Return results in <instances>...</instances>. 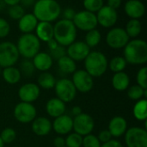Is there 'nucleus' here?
<instances>
[{"label":"nucleus","mask_w":147,"mask_h":147,"mask_svg":"<svg viewBox=\"0 0 147 147\" xmlns=\"http://www.w3.org/2000/svg\"><path fill=\"white\" fill-rule=\"evenodd\" d=\"M33 14L39 22H52L61 15V7L56 0H37L34 4Z\"/></svg>","instance_id":"f257e3e1"},{"label":"nucleus","mask_w":147,"mask_h":147,"mask_svg":"<svg viewBox=\"0 0 147 147\" xmlns=\"http://www.w3.org/2000/svg\"><path fill=\"white\" fill-rule=\"evenodd\" d=\"M124 59L131 65H144L147 62V43L144 40L134 39L125 46Z\"/></svg>","instance_id":"f03ea898"},{"label":"nucleus","mask_w":147,"mask_h":147,"mask_svg":"<svg viewBox=\"0 0 147 147\" xmlns=\"http://www.w3.org/2000/svg\"><path fill=\"white\" fill-rule=\"evenodd\" d=\"M78 29L72 21L61 19L53 26V39L63 47H68L77 39Z\"/></svg>","instance_id":"7ed1b4c3"},{"label":"nucleus","mask_w":147,"mask_h":147,"mask_svg":"<svg viewBox=\"0 0 147 147\" xmlns=\"http://www.w3.org/2000/svg\"><path fill=\"white\" fill-rule=\"evenodd\" d=\"M107 57L101 52H90L84 59L85 71L92 78H99L102 76L108 69Z\"/></svg>","instance_id":"20e7f679"},{"label":"nucleus","mask_w":147,"mask_h":147,"mask_svg":"<svg viewBox=\"0 0 147 147\" xmlns=\"http://www.w3.org/2000/svg\"><path fill=\"white\" fill-rule=\"evenodd\" d=\"M19 55L29 59H33L39 52L40 48V40L34 34H22L16 45Z\"/></svg>","instance_id":"39448f33"},{"label":"nucleus","mask_w":147,"mask_h":147,"mask_svg":"<svg viewBox=\"0 0 147 147\" xmlns=\"http://www.w3.org/2000/svg\"><path fill=\"white\" fill-rule=\"evenodd\" d=\"M19 53L15 45L9 41L0 43V66L3 68L14 66L19 59Z\"/></svg>","instance_id":"423d86ee"},{"label":"nucleus","mask_w":147,"mask_h":147,"mask_svg":"<svg viewBox=\"0 0 147 147\" xmlns=\"http://www.w3.org/2000/svg\"><path fill=\"white\" fill-rule=\"evenodd\" d=\"M54 90L57 98L65 103L73 101L77 95V90L73 83L68 78H61L56 81Z\"/></svg>","instance_id":"0eeeda50"},{"label":"nucleus","mask_w":147,"mask_h":147,"mask_svg":"<svg viewBox=\"0 0 147 147\" xmlns=\"http://www.w3.org/2000/svg\"><path fill=\"white\" fill-rule=\"evenodd\" d=\"M72 22L77 29L78 28L82 31L87 32L91 29L96 28L98 25L96 14L85 9L81 10L79 12H76Z\"/></svg>","instance_id":"6e6552de"},{"label":"nucleus","mask_w":147,"mask_h":147,"mask_svg":"<svg viewBox=\"0 0 147 147\" xmlns=\"http://www.w3.org/2000/svg\"><path fill=\"white\" fill-rule=\"evenodd\" d=\"M125 143L127 147H147V130L134 127L125 133Z\"/></svg>","instance_id":"1a4fd4ad"},{"label":"nucleus","mask_w":147,"mask_h":147,"mask_svg":"<svg viewBox=\"0 0 147 147\" xmlns=\"http://www.w3.org/2000/svg\"><path fill=\"white\" fill-rule=\"evenodd\" d=\"M13 114L15 119L17 121L27 124L32 122L36 118L37 111L32 103L21 102L17 103L14 108Z\"/></svg>","instance_id":"9d476101"},{"label":"nucleus","mask_w":147,"mask_h":147,"mask_svg":"<svg viewBox=\"0 0 147 147\" xmlns=\"http://www.w3.org/2000/svg\"><path fill=\"white\" fill-rule=\"evenodd\" d=\"M130 38L122 28H111L106 36V41L109 47L113 49L124 48L128 43Z\"/></svg>","instance_id":"9b49d317"},{"label":"nucleus","mask_w":147,"mask_h":147,"mask_svg":"<svg viewBox=\"0 0 147 147\" xmlns=\"http://www.w3.org/2000/svg\"><path fill=\"white\" fill-rule=\"evenodd\" d=\"M72 74L71 82L73 83L77 91L87 93L92 90L94 86L93 78L85 70H78Z\"/></svg>","instance_id":"f8f14e48"},{"label":"nucleus","mask_w":147,"mask_h":147,"mask_svg":"<svg viewBox=\"0 0 147 147\" xmlns=\"http://www.w3.org/2000/svg\"><path fill=\"white\" fill-rule=\"evenodd\" d=\"M95 127L94 119L88 114L82 113L73 119V129L74 133L78 134L81 136L90 134Z\"/></svg>","instance_id":"ddd939ff"},{"label":"nucleus","mask_w":147,"mask_h":147,"mask_svg":"<svg viewBox=\"0 0 147 147\" xmlns=\"http://www.w3.org/2000/svg\"><path fill=\"white\" fill-rule=\"evenodd\" d=\"M97 23L103 28H109L115 26L118 20V13L116 9L103 5L96 14Z\"/></svg>","instance_id":"4468645a"},{"label":"nucleus","mask_w":147,"mask_h":147,"mask_svg":"<svg viewBox=\"0 0 147 147\" xmlns=\"http://www.w3.org/2000/svg\"><path fill=\"white\" fill-rule=\"evenodd\" d=\"M90 53V48L86 45L84 41H74L68 46L66 50V55L71 59L76 61L84 60L88 54Z\"/></svg>","instance_id":"2eb2a0df"},{"label":"nucleus","mask_w":147,"mask_h":147,"mask_svg":"<svg viewBox=\"0 0 147 147\" xmlns=\"http://www.w3.org/2000/svg\"><path fill=\"white\" fill-rule=\"evenodd\" d=\"M40 94V87L34 83H28L20 87L18 90V96L21 102L32 103L35 102Z\"/></svg>","instance_id":"dca6fc26"},{"label":"nucleus","mask_w":147,"mask_h":147,"mask_svg":"<svg viewBox=\"0 0 147 147\" xmlns=\"http://www.w3.org/2000/svg\"><path fill=\"white\" fill-rule=\"evenodd\" d=\"M53 129L59 135H66L69 134L73 129V119L67 115H62L53 121L52 123Z\"/></svg>","instance_id":"f3484780"},{"label":"nucleus","mask_w":147,"mask_h":147,"mask_svg":"<svg viewBox=\"0 0 147 147\" xmlns=\"http://www.w3.org/2000/svg\"><path fill=\"white\" fill-rule=\"evenodd\" d=\"M124 11L131 19H140L145 15L146 7L140 0H128L124 5Z\"/></svg>","instance_id":"a211bd4d"},{"label":"nucleus","mask_w":147,"mask_h":147,"mask_svg":"<svg viewBox=\"0 0 147 147\" xmlns=\"http://www.w3.org/2000/svg\"><path fill=\"white\" fill-rule=\"evenodd\" d=\"M52 129V122L47 117H36L32 121V131L37 136H47Z\"/></svg>","instance_id":"6ab92c4d"},{"label":"nucleus","mask_w":147,"mask_h":147,"mask_svg":"<svg viewBox=\"0 0 147 147\" xmlns=\"http://www.w3.org/2000/svg\"><path fill=\"white\" fill-rule=\"evenodd\" d=\"M108 130L111 134L112 137H121L127 130V122L125 118L121 116H115L110 120Z\"/></svg>","instance_id":"aec40b11"},{"label":"nucleus","mask_w":147,"mask_h":147,"mask_svg":"<svg viewBox=\"0 0 147 147\" xmlns=\"http://www.w3.org/2000/svg\"><path fill=\"white\" fill-rule=\"evenodd\" d=\"M46 111L49 116L57 118L65 112V103L57 97L51 98L46 104Z\"/></svg>","instance_id":"412c9836"},{"label":"nucleus","mask_w":147,"mask_h":147,"mask_svg":"<svg viewBox=\"0 0 147 147\" xmlns=\"http://www.w3.org/2000/svg\"><path fill=\"white\" fill-rule=\"evenodd\" d=\"M38 22L39 21L37 20V18L34 16L33 13L24 14L18 20V28L22 33L29 34V33H32L35 29Z\"/></svg>","instance_id":"4be33fe9"},{"label":"nucleus","mask_w":147,"mask_h":147,"mask_svg":"<svg viewBox=\"0 0 147 147\" xmlns=\"http://www.w3.org/2000/svg\"><path fill=\"white\" fill-rule=\"evenodd\" d=\"M33 65L35 69L40 71H47L53 65V60L47 53L39 52L33 58Z\"/></svg>","instance_id":"5701e85b"},{"label":"nucleus","mask_w":147,"mask_h":147,"mask_svg":"<svg viewBox=\"0 0 147 147\" xmlns=\"http://www.w3.org/2000/svg\"><path fill=\"white\" fill-rule=\"evenodd\" d=\"M36 37L42 41L47 42L53 38V26L48 22H39L35 28Z\"/></svg>","instance_id":"b1692460"},{"label":"nucleus","mask_w":147,"mask_h":147,"mask_svg":"<svg viewBox=\"0 0 147 147\" xmlns=\"http://www.w3.org/2000/svg\"><path fill=\"white\" fill-rule=\"evenodd\" d=\"M112 85L115 90L124 91L130 85V78L124 71L115 73L112 78Z\"/></svg>","instance_id":"393cba45"},{"label":"nucleus","mask_w":147,"mask_h":147,"mask_svg":"<svg viewBox=\"0 0 147 147\" xmlns=\"http://www.w3.org/2000/svg\"><path fill=\"white\" fill-rule=\"evenodd\" d=\"M22 78V73L19 69L15 66L5 67L3 70V78L9 84H17Z\"/></svg>","instance_id":"a878e982"},{"label":"nucleus","mask_w":147,"mask_h":147,"mask_svg":"<svg viewBox=\"0 0 147 147\" xmlns=\"http://www.w3.org/2000/svg\"><path fill=\"white\" fill-rule=\"evenodd\" d=\"M37 83H38L37 85L39 87L45 90H50L54 88V85L56 84V79L52 73L48 71H43L39 75L37 78Z\"/></svg>","instance_id":"bb28decb"},{"label":"nucleus","mask_w":147,"mask_h":147,"mask_svg":"<svg viewBox=\"0 0 147 147\" xmlns=\"http://www.w3.org/2000/svg\"><path fill=\"white\" fill-rule=\"evenodd\" d=\"M57 61H58V66L59 70L64 73L71 74L77 71L76 62L73 59H71L70 57H68L67 55L63 56Z\"/></svg>","instance_id":"cd10ccee"},{"label":"nucleus","mask_w":147,"mask_h":147,"mask_svg":"<svg viewBox=\"0 0 147 147\" xmlns=\"http://www.w3.org/2000/svg\"><path fill=\"white\" fill-rule=\"evenodd\" d=\"M134 116L136 120L140 121H146L147 118V101L146 99L143 98L135 103L133 109Z\"/></svg>","instance_id":"c85d7f7f"},{"label":"nucleus","mask_w":147,"mask_h":147,"mask_svg":"<svg viewBox=\"0 0 147 147\" xmlns=\"http://www.w3.org/2000/svg\"><path fill=\"white\" fill-rule=\"evenodd\" d=\"M142 30V24L139 19H131L126 25L125 31L129 38L138 37Z\"/></svg>","instance_id":"c756f323"},{"label":"nucleus","mask_w":147,"mask_h":147,"mask_svg":"<svg viewBox=\"0 0 147 147\" xmlns=\"http://www.w3.org/2000/svg\"><path fill=\"white\" fill-rule=\"evenodd\" d=\"M127 96L133 101H139L140 99H146L147 89L145 90L140 85H133L127 90Z\"/></svg>","instance_id":"7c9ffc66"},{"label":"nucleus","mask_w":147,"mask_h":147,"mask_svg":"<svg viewBox=\"0 0 147 147\" xmlns=\"http://www.w3.org/2000/svg\"><path fill=\"white\" fill-rule=\"evenodd\" d=\"M101 39H102V36H101L100 31L96 28H94V29H91L87 32V34L85 35L84 42L90 48H91V47H96L100 43Z\"/></svg>","instance_id":"2f4dec72"},{"label":"nucleus","mask_w":147,"mask_h":147,"mask_svg":"<svg viewBox=\"0 0 147 147\" xmlns=\"http://www.w3.org/2000/svg\"><path fill=\"white\" fill-rule=\"evenodd\" d=\"M127 61L124 59V57H121V56H116L114 57L109 63L108 67L110 69L111 71L117 73L120 71H123L125 70V68L127 67Z\"/></svg>","instance_id":"473e14b6"},{"label":"nucleus","mask_w":147,"mask_h":147,"mask_svg":"<svg viewBox=\"0 0 147 147\" xmlns=\"http://www.w3.org/2000/svg\"><path fill=\"white\" fill-rule=\"evenodd\" d=\"M65 140V147H81L83 144V136L76 133H70Z\"/></svg>","instance_id":"72a5a7b5"},{"label":"nucleus","mask_w":147,"mask_h":147,"mask_svg":"<svg viewBox=\"0 0 147 147\" xmlns=\"http://www.w3.org/2000/svg\"><path fill=\"white\" fill-rule=\"evenodd\" d=\"M83 4L85 10L96 13L104 5V3L103 0H84Z\"/></svg>","instance_id":"f704fd0d"},{"label":"nucleus","mask_w":147,"mask_h":147,"mask_svg":"<svg viewBox=\"0 0 147 147\" xmlns=\"http://www.w3.org/2000/svg\"><path fill=\"white\" fill-rule=\"evenodd\" d=\"M0 138L4 144H10L16 139V132L11 127H6L1 132Z\"/></svg>","instance_id":"c9c22d12"},{"label":"nucleus","mask_w":147,"mask_h":147,"mask_svg":"<svg viewBox=\"0 0 147 147\" xmlns=\"http://www.w3.org/2000/svg\"><path fill=\"white\" fill-rule=\"evenodd\" d=\"M24 14H25L24 8L20 3L9 6L8 9V15L13 20H19Z\"/></svg>","instance_id":"e433bc0d"},{"label":"nucleus","mask_w":147,"mask_h":147,"mask_svg":"<svg viewBox=\"0 0 147 147\" xmlns=\"http://www.w3.org/2000/svg\"><path fill=\"white\" fill-rule=\"evenodd\" d=\"M83 147H101V142L98 138L93 134H88L83 137Z\"/></svg>","instance_id":"4c0bfd02"},{"label":"nucleus","mask_w":147,"mask_h":147,"mask_svg":"<svg viewBox=\"0 0 147 147\" xmlns=\"http://www.w3.org/2000/svg\"><path fill=\"white\" fill-rule=\"evenodd\" d=\"M136 80L138 85H140L141 88L146 90L147 89V67L144 66L140 68L137 73Z\"/></svg>","instance_id":"58836bf2"},{"label":"nucleus","mask_w":147,"mask_h":147,"mask_svg":"<svg viewBox=\"0 0 147 147\" xmlns=\"http://www.w3.org/2000/svg\"><path fill=\"white\" fill-rule=\"evenodd\" d=\"M20 67H21V70H20L21 73L22 72L26 76H31L35 70V68L33 65V62L27 59L21 63Z\"/></svg>","instance_id":"ea45409f"},{"label":"nucleus","mask_w":147,"mask_h":147,"mask_svg":"<svg viewBox=\"0 0 147 147\" xmlns=\"http://www.w3.org/2000/svg\"><path fill=\"white\" fill-rule=\"evenodd\" d=\"M49 55L51 56V58L55 60L59 59L60 58H62L63 56L66 55V50L65 48V47L58 45V47L56 48H54L53 50H51L49 53Z\"/></svg>","instance_id":"a19ab883"},{"label":"nucleus","mask_w":147,"mask_h":147,"mask_svg":"<svg viewBox=\"0 0 147 147\" xmlns=\"http://www.w3.org/2000/svg\"><path fill=\"white\" fill-rule=\"evenodd\" d=\"M10 32V26L7 20L0 17V38L8 36Z\"/></svg>","instance_id":"79ce46f5"},{"label":"nucleus","mask_w":147,"mask_h":147,"mask_svg":"<svg viewBox=\"0 0 147 147\" xmlns=\"http://www.w3.org/2000/svg\"><path fill=\"white\" fill-rule=\"evenodd\" d=\"M97 138H98L99 141L103 144V143H106V142L111 140H112V135H111V134L109 133V131L108 129L107 130L105 129V130H102V131H101L99 133Z\"/></svg>","instance_id":"37998d69"},{"label":"nucleus","mask_w":147,"mask_h":147,"mask_svg":"<svg viewBox=\"0 0 147 147\" xmlns=\"http://www.w3.org/2000/svg\"><path fill=\"white\" fill-rule=\"evenodd\" d=\"M75 14H76V11L71 9V8H66L63 10L62 12V16H63V19H65V20H69V21H72L74 16H75Z\"/></svg>","instance_id":"c03bdc74"},{"label":"nucleus","mask_w":147,"mask_h":147,"mask_svg":"<svg viewBox=\"0 0 147 147\" xmlns=\"http://www.w3.org/2000/svg\"><path fill=\"white\" fill-rule=\"evenodd\" d=\"M101 147H123V146L120 141L115 140H111L101 145Z\"/></svg>","instance_id":"a18cd8bd"},{"label":"nucleus","mask_w":147,"mask_h":147,"mask_svg":"<svg viewBox=\"0 0 147 147\" xmlns=\"http://www.w3.org/2000/svg\"><path fill=\"white\" fill-rule=\"evenodd\" d=\"M53 145L55 147H64L65 146V140L61 137V136H58L54 139L53 140Z\"/></svg>","instance_id":"49530a36"},{"label":"nucleus","mask_w":147,"mask_h":147,"mask_svg":"<svg viewBox=\"0 0 147 147\" xmlns=\"http://www.w3.org/2000/svg\"><path fill=\"white\" fill-rule=\"evenodd\" d=\"M107 5L112 9H117L121 5V0H108Z\"/></svg>","instance_id":"de8ad7c7"},{"label":"nucleus","mask_w":147,"mask_h":147,"mask_svg":"<svg viewBox=\"0 0 147 147\" xmlns=\"http://www.w3.org/2000/svg\"><path fill=\"white\" fill-rule=\"evenodd\" d=\"M35 0H20V4L24 8H28V7H30V6H34V4L35 3Z\"/></svg>","instance_id":"09e8293b"},{"label":"nucleus","mask_w":147,"mask_h":147,"mask_svg":"<svg viewBox=\"0 0 147 147\" xmlns=\"http://www.w3.org/2000/svg\"><path fill=\"white\" fill-rule=\"evenodd\" d=\"M47 47H48V48H49V51H51V50H53L54 48H56L57 47H58V43H57V41L53 38V39H51L50 40H48L47 42Z\"/></svg>","instance_id":"8fccbe9b"},{"label":"nucleus","mask_w":147,"mask_h":147,"mask_svg":"<svg viewBox=\"0 0 147 147\" xmlns=\"http://www.w3.org/2000/svg\"><path fill=\"white\" fill-rule=\"evenodd\" d=\"M71 113L74 116H78L80 114H82L83 112H82V109L79 106H74L71 109Z\"/></svg>","instance_id":"3c124183"},{"label":"nucleus","mask_w":147,"mask_h":147,"mask_svg":"<svg viewBox=\"0 0 147 147\" xmlns=\"http://www.w3.org/2000/svg\"><path fill=\"white\" fill-rule=\"evenodd\" d=\"M4 4L8 5V6H12V5H16L20 3V0H3Z\"/></svg>","instance_id":"603ef678"},{"label":"nucleus","mask_w":147,"mask_h":147,"mask_svg":"<svg viewBox=\"0 0 147 147\" xmlns=\"http://www.w3.org/2000/svg\"><path fill=\"white\" fill-rule=\"evenodd\" d=\"M0 147H4V143L2 141L1 138H0Z\"/></svg>","instance_id":"864d4df0"},{"label":"nucleus","mask_w":147,"mask_h":147,"mask_svg":"<svg viewBox=\"0 0 147 147\" xmlns=\"http://www.w3.org/2000/svg\"><path fill=\"white\" fill-rule=\"evenodd\" d=\"M1 68H2V67L0 66V73H1Z\"/></svg>","instance_id":"5fc2aeb1"},{"label":"nucleus","mask_w":147,"mask_h":147,"mask_svg":"<svg viewBox=\"0 0 147 147\" xmlns=\"http://www.w3.org/2000/svg\"><path fill=\"white\" fill-rule=\"evenodd\" d=\"M64 147H65V146H64Z\"/></svg>","instance_id":"6e6d98bb"}]
</instances>
